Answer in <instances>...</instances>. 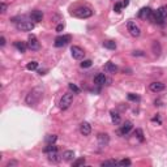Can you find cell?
Wrapping results in <instances>:
<instances>
[{"instance_id": "obj_39", "label": "cell", "mask_w": 167, "mask_h": 167, "mask_svg": "<svg viewBox=\"0 0 167 167\" xmlns=\"http://www.w3.org/2000/svg\"><path fill=\"white\" fill-rule=\"evenodd\" d=\"M4 45H5V38L2 35V37H0V46H4Z\"/></svg>"}, {"instance_id": "obj_11", "label": "cell", "mask_w": 167, "mask_h": 167, "mask_svg": "<svg viewBox=\"0 0 167 167\" xmlns=\"http://www.w3.org/2000/svg\"><path fill=\"white\" fill-rule=\"evenodd\" d=\"M152 13H153V11L150 9L149 7H144V8H141L140 12H138V17L142 18V20H146V18H150Z\"/></svg>"}, {"instance_id": "obj_29", "label": "cell", "mask_w": 167, "mask_h": 167, "mask_svg": "<svg viewBox=\"0 0 167 167\" xmlns=\"http://www.w3.org/2000/svg\"><path fill=\"white\" fill-rule=\"evenodd\" d=\"M118 165V162L116 161H103L102 163H101V166H116Z\"/></svg>"}, {"instance_id": "obj_30", "label": "cell", "mask_w": 167, "mask_h": 167, "mask_svg": "<svg viewBox=\"0 0 167 167\" xmlns=\"http://www.w3.org/2000/svg\"><path fill=\"white\" fill-rule=\"evenodd\" d=\"M91 64H93V61L90 59H87V60H84L81 63V68H89V67H91Z\"/></svg>"}, {"instance_id": "obj_22", "label": "cell", "mask_w": 167, "mask_h": 167, "mask_svg": "<svg viewBox=\"0 0 167 167\" xmlns=\"http://www.w3.org/2000/svg\"><path fill=\"white\" fill-rule=\"evenodd\" d=\"M55 150H58V146H56V145H54V144H47V146L45 148V150H43V152L47 154V153L55 152Z\"/></svg>"}, {"instance_id": "obj_38", "label": "cell", "mask_w": 167, "mask_h": 167, "mask_svg": "<svg viewBox=\"0 0 167 167\" xmlns=\"http://www.w3.org/2000/svg\"><path fill=\"white\" fill-rule=\"evenodd\" d=\"M5 11H7V4L5 3H2V13H5Z\"/></svg>"}, {"instance_id": "obj_27", "label": "cell", "mask_w": 167, "mask_h": 167, "mask_svg": "<svg viewBox=\"0 0 167 167\" xmlns=\"http://www.w3.org/2000/svg\"><path fill=\"white\" fill-rule=\"evenodd\" d=\"M131 165H132V162H131V159H128V158L118 162V166H131Z\"/></svg>"}, {"instance_id": "obj_13", "label": "cell", "mask_w": 167, "mask_h": 167, "mask_svg": "<svg viewBox=\"0 0 167 167\" xmlns=\"http://www.w3.org/2000/svg\"><path fill=\"white\" fill-rule=\"evenodd\" d=\"M80 132H81L82 136H89V134L91 133V125L89 124V123L84 121L80 125Z\"/></svg>"}, {"instance_id": "obj_7", "label": "cell", "mask_w": 167, "mask_h": 167, "mask_svg": "<svg viewBox=\"0 0 167 167\" xmlns=\"http://www.w3.org/2000/svg\"><path fill=\"white\" fill-rule=\"evenodd\" d=\"M27 49H30L31 51H37L39 50V42H38V39L35 35L33 34H30L29 35V38H27Z\"/></svg>"}, {"instance_id": "obj_9", "label": "cell", "mask_w": 167, "mask_h": 167, "mask_svg": "<svg viewBox=\"0 0 167 167\" xmlns=\"http://www.w3.org/2000/svg\"><path fill=\"white\" fill-rule=\"evenodd\" d=\"M97 138H98V145L101 146V148H106L110 142V137L107 133H99Z\"/></svg>"}, {"instance_id": "obj_25", "label": "cell", "mask_w": 167, "mask_h": 167, "mask_svg": "<svg viewBox=\"0 0 167 167\" xmlns=\"http://www.w3.org/2000/svg\"><path fill=\"white\" fill-rule=\"evenodd\" d=\"M82 165H85V158H78V159H76V161H73V163H72V166L73 167H78V166H82Z\"/></svg>"}, {"instance_id": "obj_23", "label": "cell", "mask_w": 167, "mask_h": 167, "mask_svg": "<svg viewBox=\"0 0 167 167\" xmlns=\"http://www.w3.org/2000/svg\"><path fill=\"white\" fill-rule=\"evenodd\" d=\"M37 68H38L37 61H30V63H27V65H26V69H29V71H35Z\"/></svg>"}, {"instance_id": "obj_20", "label": "cell", "mask_w": 167, "mask_h": 167, "mask_svg": "<svg viewBox=\"0 0 167 167\" xmlns=\"http://www.w3.org/2000/svg\"><path fill=\"white\" fill-rule=\"evenodd\" d=\"M74 158V152L73 150H65L64 153H63V159L64 161H72Z\"/></svg>"}, {"instance_id": "obj_32", "label": "cell", "mask_w": 167, "mask_h": 167, "mask_svg": "<svg viewBox=\"0 0 167 167\" xmlns=\"http://www.w3.org/2000/svg\"><path fill=\"white\" fill-rule=\"evenodd\" d=\"M134 136H137L140 141H144V133H142L141 129H136V132H134Z\"/></svg>"}, {"instance_id": "obj_33", "label": "cell", "mask_w": 167, "mask_h": 167, "mask_svg": "<svg viewBox=\"0 0 167 167\" xmlns=\"http://www.w3.org/2000/svg\"><path fill=\"white\" fill-rule=\"evenodd\" d=\"M153 50H154V54H156V55H159V51H161V49H159V43L154 42V43H153Z\"/></svg>"}, {"instance_id": "obj_10", "label": "cell", "mask_w": 167, "mask_h": 167, "mask_svg": "<svg viewBox=\"0 0 167 167\" xmlns=\"http://www.w3.org/2000/svg\"><path fill=\"white\" fill-rule=\"evenodd\" d=\"M149 89L153 91V93H159V91H163L165 89H166V85L163 82H158V81H156V82H152L149 85Z\"/></svg>"}, {"instance_id": "obj_8", "label": "cell", "mask_w": 167, "mask_h": 167, "mask_svg": "<svg viewBox=\"0 0 167 167\" xmlns=\"http://www.w3.org/2000/svg\"><path fill=\"white\" fill-rule=\"evenodd\" d=\"M17 29L20 31H31L34 29V24L30 21H21L17 24Z\"/></svg>"}, {"instance_id": "obj_37", "label": "cell", "mask_w": 167, "mask_h": 167, "mask_svg": "<svg viewBox=\"0 0 167 167\" xmlns=\"http://www.w3.org/2000/svg\"><path fill=\"white\" fill-rule=\"evenodd\" d=\"M133 56H144V52H142V51H134Z\"/></svg>"}, {"instance_id": "obj_19", "label": "cell", "mask_w": 167, "mask_h": 167, "mask_svg": "<svg viewBox=\"0 0 167 167\" xmlns=\"http://www.w3.org/2000/svg\"><path fill=\"white\" fill-rule=\"evenodd\" d=\"M110 116H111V120H112L114 124H120V115H119L118 112H115V111H110Z\"/></svg>"}, {"instance_id": "obj_14", "label": "cell", "mask_w": 167, "mask_h": 167, "mask_svg": "<svg viewBox=\"0 0 167 167\" xmlns=\"http://www.w3.org/2000/svg\"><path fill=\"white\" fill-rule=\"evenodd\" d=\"M30 18L33 20V21L35 22H41L42 20H43V13H42V11H33L30 13Z\"/></svg>"}, {"instance_id": "obj_3", "label": "cell", "mask_w": 167, "mask_h": 167, "mask_svg": "<svg viewBox=\"0 0 167 167\" xmlns=\"http://www.w3.org/2000/svg\"><path fill=\"white\" fill-rule=\"evenodd\" d=\"M72 102H73V94L65 93V94L61 97L60 102H59V107H60L61 110H67L71 105H72Z\"/></svg>"}, {"instance_id": "obj_16", "label": "cell", "mask_w": 167, "mask_h": 167, "mask_svg": "<svg viewBox=\"0 0 167 167\" xmlns=\"http://www.w3.org/2000/svg\"><path fill=\"white\" fill-rule=\"evenodd\" d=\"M106 81H107V78H106V76L103 73H98L97 76L94 77V84H95V85H98V86L105 85Z\"/></svg>"}, {"instance_id": "obj_35", "label": "cell", "mask_w": 167, "mask_h": 167, "mask_svg": "<svg viewBox=\"0 0 167 167\" xmlns=\"http://www.w3.org/2000/svg\"><path fill=\"white\" fill-rule=\"evenodd\" d=\"M128 99H131V101H140L138 95H134V94H128Z\"/></svg>"}, {"instance_id": "obj_12", "label": "cell", "mask_w": 167, "mask_h": 167, "mask_svg": "<svg viewBox=\"0 0 167 167\" xmlns=\"http://www.w3.org/2000/svg\"><path fill=\"white\" fill-rule=\"evenodd\" d=\"M47 156H49V161L52 162V163H59V162L61 161V158H63V156L60 157V154L58 153V150L51 152V153H47Z\"/></svg>"}, {"instance_id": "obj_26", "label": "cell", "mask_w": 167, "mask_h": 167, "mask_svg": "<svg viewBox=\"0 0 167 167\" xmlns=\"http://www.w3.org/2000/svg\"><path fill=\"white\" fill-rule=\"evenodd\" d=\"M56 140H58V136H55V134H49V136L46 137V142H47V144H54Z\"/></svg>"}, {"instance_id": "obj_40", "label": "cell", "mask_w": 167, "mask_h": 167, "mask_svg": "<svg viewBox=\"0 0 167 167\" xmlns=\"http://www.w3.org/2000/svg\"><path fill=\"white\" fill-rule=\"evenodd\" d=\"M129 4V0H124V3H123V7H127Z\"/></svg>"}, {"instance_id": "obj_36", "label": "cell", "mask_w": 167, "mask_h": 167, "mask_svg": "<svg viewBox=\"0 0 167 167\" xmlns=\"http://www.w3.org/2000/svg\"><path fill=\"white\" fill-rule=\"evenodd\" d=\"M63 30H64V25H63V24H60V25L56 26V31H58V33H61Z\"/></svg>"}, {"instance_id": "obj_17", "label": "cell", "mask_w": 167, "mask_h": 167, "mask_svg": "<svg viewBox=\"0 0 167 167\" xmlns=\"http://www.w3.org/2000/svg\"><path fill=\"white\" fill-rule=\"evenodd\" d=\"M132 128H133V124H132V123H131V121H125L124 124L121 125V128H120V133H121V134H128Z\"/></svg>"}, {"instance_id": "obj_28", "label": "cell", "mask_w": 167, "mask_h": 167, "mask_svg": "<svg viewBox=\"0 0 167 167\" xmlns=\"http://www.w3.org/2000/svg\"><path fill=\"white\" fill-rule=\"evenodd\" d=\"M69 89L72 90L74 94H78V93H80V87H78L76 84H69Z\"/></svg>"}, {"instance_id": "obj_21", "label": "cell", "mask_w": 167, "mask_h": 167, "mask_svg": "<svg viewBox=\"0 0 167 167\" xmlns=\"http://www.w3.org/2000/svg\"><path fill=\"white\" fill-rule=\"evenodd\" d=\"M103 47H105V49H109V50H115L116 49V43L114 41H105L103 42Z\"/></svg>"}, {"instance_id": "obj_31", "label": "cell", "mask_w": 167, "mask_h": 167, "mask_svg": "<svg viewBox=\"0 0 167 167\" xmlns=\"http://www.w3.org/2000/svg\"><path fill=\"white\" fill-rule=\"evenodd\" d=\"M121 8H123V3H115L114 11L116 12V13H120V12H121Z\"/></svg>"}, {"instance_id": "obj_4", "label": "cell", "mask_w": 167, "mask_h": 167, "mask_svg": "<svg viewBox=\"0 0 167 167\" xmlns=\"http://www.w3.org/2000/svg\"><path fill=\"white\" fill-rule=\"evenodd\" d=\"M72 41V37H71L69 34H65V35H60V37H58L55 39V47H63L65 45H68V43Z\"/></svg>"}, {"instance_id": "obj_1", "label": "cell", "mask_w": 167, "mask_h": 167, "mask_svg": "<svg viewBox=\"0 0 167 167\" xmlns=\"http://www.w3.org/2000/svg\"><path fill=\"white\" fill-rule=\"evenodd\" d=\"M42 94H43V89H42V87H39V86L38 87H34V89L26 95V99H25L26 105L33 106V105H35V103H38L39 99L42 98Z\"/></svg>"}, {"instance_id": "obj_2", "label": "cell", "mask_w": 167, "mask_h": 167, "mask_svg": "<svg viewBox=\"0 0 167 167\" xmlns=\"http://www.w3.org/2000/svg\"><path fill=\"white\" fill-rule=\"evenodd\" d=\"M72 16H74L77 18H89L93 16V11L89 7H80L72 12Z\"/></svg>"}, {"instance_id": "obj_18", "label": "cell", "mask_w": 167, "mask_h": 167, "mask_svg": "<svg viewBox=\"0 0 167 167\" xmlns=\"http://www.w3.org/2000/svg\"><path fill=\"white\" fill-rule=\"evenodd\" d=\"M14 47H16V49H17V50H18L21 54H24V52H25V51H26V49H27V43L17 41V42H14Z\"/></svg>"}, {"instance_id": "obj_5", "label": "cell", "mask_w": 167, "mask_h": 167, "mask_svg": "<svg viewBox=\"0 0 167 167\" xmlns=\"http://www.w3.org/2000/svg\"><path fill=\"white\" fill-rule=\"evenodd\" d=\"M127 29H128L129 34L132 35V37H138V35L141 34V29L138 27V25H136V22H133V21H128Z\"/></svg>"}, {"instance_id": "obj_6", "label": "cell", "mask_w": 167, "mask_h": 167, "mask_svg": "<svg viewBox=\"0 0 167 167\" xmlns=\"http://www.w3.org/2000/svg\"><path fill=\"white\" fill-rule=\"evenodd\" d=\"M71 54H72L73 59H76V60H82L84 56H85V51H84L81 47H78V46H72V47H71Z\"/></svg>"}, {"instance_id": "obj_34", "label": "cell", "mask_w": 167, "mask_h": 167, "mask_svg": "<svg viewBox=\"0 0 167 167\" xmlns=\"http://www.w3.org/2000/svg\"><path fill=\"white\" fill-rule=\"evenodd\" d=\"M17 166H18V162H17V161H13V159H12V161H9V162H8L5 167H17Z\"/></svg>"}, {"instance_id": "obj_15", "label": "cell", "mask_w": 167, "mask_h": 167, "mask_svg": "<svg viewBox=\"0 0 167 167\" xmlns=\"http://www.w3.org/2000/svg\"><path fill=\"white\" fill-rule=\"evenodd\" d=\"M105 71L107 73H116L118 72V67L115 65V63H112V61H107L105 64Z\"/></svg>"}, {"instance_id": "obj_24", "label": "cell", "mask_w": 167, "mask_h": 167, "mask_svg": "<svg viewBox=\"0 0 167 167\" xmlns=\"http://www.w3.org/2000/svg\"><path fill=\"white\" fill-rule=\"evenodd\" d=\"M158 12H159V14H161L165 20L167 18V5H162L159 9H158Z\"/></svg>"}]
</instances>
